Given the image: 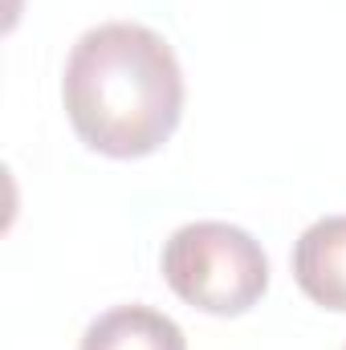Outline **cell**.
Returning <instances> with one entry per match:
<instances>
[{"label":"cell","mask_w":346,"mask_h":350,"mask_svg":"<svg viewBox=\"0 0 346 350\" xmlns=\"http://www.w3.org/2000/svg\"><path fill=\"white\" fill-rule=\"evenodd\" d=\"M78 350H187V338L151 306H114L86 326Z\"/></svg>","instance_id":"4"},{"label":"cell","mask_w":346,"mask_h":350,"mask_svg":"<svg viewBox=\"0 0 346 350\" xmlns=\"http://www.w3.org/2000/svg\"><path fill=\"white\" fill-rule=\"evenodd\" d=\"M293 281L314 306L346 314V216H322L297 237Z\"/></svg>","instance_id":"3"},{"label":"cell","mask_w":346,"mask_h":350,"mask_svg":"<svg viewBox=\"0 0 346 350\" xmlns=\"http://www.w3.org/2000/svg\"><path fill=\"white\" fill-rule=\"evenodd\" d=\"M62 102L90 151L143 159L172 139L183 118V70L155 29L106 21L70 49Z\"/></svg>","instance_id":"1"},{"label":"cell","mask_w":346,"mask_h":350,"mask_svg":"<svg viewBox=\"0 0 346 350\" xmlns=\"http://www.w3.org/2000/svg\"><path fill=\"white\" fill-rule=\"evenodd\" d=\"M163 277L187 306L216 318H237L265 297L269 257L253 232L224 220H196L175 228L163 245Z\"/></svg>","instance_id":"2"}]
</instances>
